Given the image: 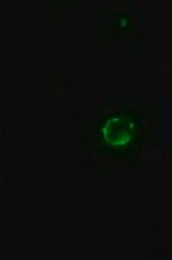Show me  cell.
Wrapping results in <instances>:
<instances>
[{"label":"cell","instance_id":"cell-1","mask_svg":"<svg viewBox=\"0 0 172 260\" xmlns=\"http://www.w3.org/2000/svg\"><path fill=\"white\" fill-rule=\"evenodd\" d=\"M132 129L134 126L126 117H116L105 125L103 136L111 146H125L131 140Z\"/></svg>","mask_w":172,"mask_h":260}]
</instances>
